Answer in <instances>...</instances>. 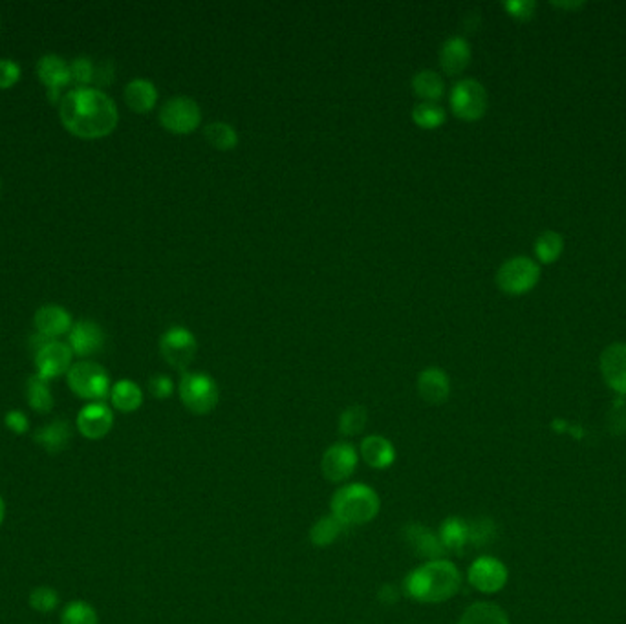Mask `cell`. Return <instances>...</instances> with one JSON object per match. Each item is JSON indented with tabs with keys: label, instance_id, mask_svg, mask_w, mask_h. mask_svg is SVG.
Returning <instances> with one entry per match:
<instances>
[{
	"label": "cell",
	"instance_id": "cell-1",
	"mask_svg": "<svg viewBox=\"0 0 626 624\" xmlns=\"http://www.w3.org/2000/svg\"><path fill=\"white\" fill-rule=\"evenodd\" d=\"M59 115L65 129L83 140L108 136L119 121L114 99L103 90L90 87H78L62 96Z\"/></svg>",
	"mask_w": 626,
	"mask_h": 624
},
{
	"label": "cell",
	"instance_id": "cell-2",
	"mask_svg": "<svg viewBox=\"0 0 626 624\" xmlns=\"http://www.w3.org/2000/svg\"><path fill=\"white\" fill-rule=\"evenodd\" d=\"M462 586L460 570L449 560H430L412 570L405 579V593L418 602H444Z\"/></svg>",
	"mask_w": 626,
	"mask_h": 624
},
{
	"label": "cell",
	"instance_id": "cell-3",
	"mask_svg": "<svg viewBox=\"0 0 626 624\" xmlns=\"http://www.w3.org/2000/svg\"><path fill=\"white\" fill-rule=\"evenodd\" d=\"M380 496L364 483L341 487L332 498V515L345 526H364L378 517Z\"/></svg>",
	"mask_w": 626,
	"mask_h": 624
},
{
	"label": "cell",
	"instance_id": "cell-4",
	"mask_svg": "<svg viewBox=\"0 0 626 624\" xmlns=\"http://www.w3.org/2000/svg\"><path fill=\"white\" fill-rule=\"evenodd\" d=\"M178 390L185 408L197 416L213 412L220 399L216 381L204 372H185L180 380Z\"/></svg>",
	"mask_w": 626,
	"mask_h": 624
},
{
	"label": "cell",
	"instance_id": "cell-5",
	"mask_svg": "<svg viewBox=\"0 0 626 624\" xmlns=\"http://www.w3.org/2000/svg\"><path fill=\"white\" fill-rule=\"evenodd\" d=\"M67 381L70 390L81 399L88 401H103L110 396V378L106 370L92 361H81L72 364L67 373Z\"/></svg>",
	"mask_w": 626,
	"mask_h": 624
},
{
	"label": "cell",
	"instance_id": "cell-6",
	"mask_svg": "<svg viewBox=\"0 0 626 624\" xmlns=\"http://www.w3.org/2000/svg\"><path fill=\"white\" fill-rule=\"evenodd\" d=\"M540 279V266L529 257H513L500 266L496 284L508 295H524L531 291Z\"/></svg>",
	"mask_w": 626,
	"mask_h": 624
},
{
	"label": "cell",
	"instance_id": "cell-7",
	"mask_svg": "<svg viewBox=\"0 0 626 624\" xmlns=\"http://www.w3.org/2000/svg\"><path fill=\"white\" fill-rule=\"evenodd\" d=\"M161 127L172 134H191L202 123V110L193 97L176 96L160 110Z\"/></svg>",
	"mask_w": 626,
	"mask_h": 624
},
{
	"label": "cell",
	"instance_id": "cell-8",
	"mask_svg": "<svg viewBox=\"0 0 626 624\" xmlns=\"http://www.w3.org/2000/svg\"><path fill=\"white\" fill-rule=\"evenodd\" d=\"M451 108L464 121H478L487 112V90L476 79H462L451 90Z\"/></svg>",
	"mask_w": 626,
	"mask_h": 624
},
{
	"label": "cell",
	"instance_id": "cell-9",
	"mask_svg": "<svg viewBox=\"0 0 626 624\" xmlns=\"http://www.w3.org/2000/svg\"><path fill=\"white\" fill-rule=\"evenodd\" d=\"M160 352L170 366L178 370H185L197 357L198 343L191 330H187L183 326H172L161 335Z\"/></svg>",
	"mask_w": 626,
	"mask_h": 624
},
{
	"label": "cell",
	"instance_id": "cell-10",
	"mask_svg": "<svg viewBox=\"0 0 626 624\" xmlns=\"http://www.w3.org/2000/svg\"><path fill=\"white\" fill-rule=\"evenodd\" d=\"M508 568L502 560L483 555L478 556L469 568L467 579L471 586L482 593H498L508 584Z\"/></svg>",
	"mask_w": 626,
	"mask_h": 624
},
{
	"label": "cell",
	"instance_id": "cell-11",
	"mask_svg": "<svg viewBox=\"0 0 626 624\" xmlns=\"http://www.w3.org/2000/svg\"><path fill=\"white\" fill-rule=\"evenodd\" d=\"M37 76L41 83L46 87L48 101L51 105H57L62 99L60 97L62 88H67L72 83L70 62L53 53L42 55L37 62Z\"/></svg>",
	"mask_w": 626,
	"mask_h": 624
},
{
	"label": "cell",
	"instance_id": "cell-12",
	"mask_svg": "<svg viewBox=\"0 0 626 624\" xmlns=\"http://www.w3.org/2000/svg\"><path fill=\"white\" fill-rule=\"evenodd\" d=\"M72 348L60 341H50L42 348H39L33 353L35 366H37V376L42 378L44 381H50L53 378L62 376V373H69L72 368Z\"/></svg>",
	"mask_w": 626,
	"mask_h": 624
},
{
	"label": "cell",
	"instance_id": "cell-13",
	"mask_svg": "<svg viewBox=\"0 0 626 624\" xmlns=\"http://www.w3.org/2000/svg\"><path fill=\"white\" fill-rule=\"evenodd\" d=\"M321 469L327 480L330 482H345L357 469V451L352 444L339 442L328 447L323 454Z\"/></svg>",
	"mask_w": 626,
	"mask_h": 624
},
{
	"label": "cell",
	"instance_id": "cell-14",
	"mask_svg": "<svg viewBox=\"0 0 626 624\" xmlns=\"http://www.w3.org/2000/svg\"><path fill=\"white\" fill-rule=\"evenodd\" d=\"M604 383L619 396H626V343L606 346L599 359Z\"/></svg>",
	"mask_w": 626,
	"mask_h": 624
},
{
	"label": "cell",
	"instance_id": "cell-15",
	"mask_svg": "<svg viewBox=\"0 0 626 624\" xmlns=\"http://www.w3.org/2000/svg\"><path fill=\"white\" fill-rule=\"evenodd\" d=\"M76 425L87 440H101L114 427V412L103 401H94L79 410Z\"/></svg>",
	"mask_w": 626,
	"mask_h": 624
},
{
	"label": "cell",
	"instance_id": "cell-16",
	"mask_svg": "<svg viewBox=\"0 0 626 624\" xmlns=\"http://www.w3.org/2000/svg\"><path fill=\"white\" fill-rule=\"evenodd\" d=\"M33 325H35V332L37 334H41V335H44L46 339H51V341H55V337H59V335L70 334V330L74 326L72 325V316L69 314L65 307L57 306V304L41 306L35 311Z\"/></svg>",
	"mask_w": 626,
	"mask_h": 624
},
{
	"label": "cell",
	"instance_id": "cell-17",
	"mask_svg": "<svg viewBox=\"0 0 626 624\" xmlns=\"http://www.w3.org/2000/svg\"><path fill=\"white\" fill-rule=\"evenodd\" d=\"M403 538L407 546L421 558L430 560H440L446 555V549L434 531L421 524H407L403 528Z\"/></svg>",
	"mask_w": 626,
	"mask_h": 624
},
{
	"label": "cell",
	"instance_id": "cell-18",
	"mask_svg": "<svg viewBox=\"0 0 626 624\" xmlns=\"http://www.w3.org/2000/svg\"><path fill=\"white\" fill-rule=\"evenodd\" d=\"M418 392L428 405H444L451 394L449 376L442 368H425L418 376Z\"/></svg>",
	"mask_w": 626,
	"mask_h": 624
},
{
	"label": "cell",
	"instance_id": "cell-19",
	"mask_svg": "<svg viewBox=\"0 0 626 624\" xmlns=\"http://www.w3.org/2000/svg\"><path fill=\"white\" fill-rule=\"evenodd\" d=\"M69 346L79 357L94 355L105 346V332L94 321H78L69 334Z\"/></svg>",
	"mask_w": 626,
	"mask_h": 624
},
{
	"label": "cell",
	"instance_id": "cell-20",
	"mask_svg": "<svg viewBox=\"0 0 626 624\" xmlns=\"http://www.w3.org/2000/svg\"><path fill=\"white\" fill-rule=\"evenodd\" d=\"M471 57H473V50H471V44L467 42V39L460 37V35L449 37L442 44V50H440L442 70L447 76H458L469 67Z\"/></svg>",
	"mask_w": 626,
	"mask_h": 624
},
{
	"label": "cell",
	"instance_id": "cell-21",
	"mask_svg": "<svg viewBox=\"0 0 626 624\" xmlns=\"http://www.w3.org/2000/svg\"><path fill=\"white\" fill-rule=\"evenodd\" d=\"M361 456L373 469H389L396 462V449L391 440L372 434L361 444Z\"/></svg>",
	"mask_w": 626,
	"mask_h": 624
},
{
	"label": "cell",
	"instance_id": "cell-22",
	"mask_svg": "<svg viewBox=\"0 0 626 624\" xmlns=\"http://www.w3.org/2000/svg\"><path fill=\"white\" fill-rule=\"evenodd\" d=\"M70 438H72V430L67 419H55L44 425L42 428H39L33 436L35 444H39L44 451L51 454L65 451L67 445L70 444Z\"/></svg>",
	"mask_w": 626,
	"mask_h": 624
},
{
	"label": "cell",
	"instance_id": "cell-23",
	"mask_svg": "<svg viewBox=\"0 0 626 624\" xmlns=\"http://www.w3.org/2000/svg\"><path fill=\"white\" fill-rule=\"evenodd\" d=\"M158 101V90L152 81L149 79H133L127 87H124V103L129 105L131 110L138 114H147L156 106Z\"/></svg>",
	"mask_w": 626,
	"mask_h": 624
},
{
	"label": "cell",
	"instance_id": "cell-24",
	"mask_svg": "<svg viewBox=\"0 0 626 624\" xmlns=\"http://www.w3.org/2000/svg\"><path fill=\"white\" fill-rule=\"evenodd\" d=\"M437 537H440V542L446 551L460 555L462 549L469 544V524L464 518L449 517L440 526Z\"/></svg>",
	"mask_w": 626,
	"mask_h": 624
},
{
	"label": "cell",
	"instance_id": "cell-25",
	"mask_svg": "<svg viewBox=\"0 0 626 624\" xmlns=\"http://www.w3.org/2000/svg\"><path fill=\"white\" fill-rule=\"evenodd\" d=\"M110 401H112V407L119 412H124V414L134 412L143 403V392L134 381L121 380L112 387Z\"/></svg>",
	"mask_w": 626,
	"mask_h": 624
},
{
	"label": "cell",
	"instance_id": "cell-26",
	"mask_svg": "<svg viewBox=\"0 0 626 624\" xmlns=\"http://www.w3.org/2000/svg\"><path fill=\"white\" fill-rule=\"evenodd\" d=\"M412 92L423 103H436L440 101L446 94V83L440 74L432 70H421L412 78Z\"/></svg>",
	"mask_w": 626,
	"mask_h": 624
},
{
	"label": "cell",
	"instance_id": "cell-27",
	"mask_svg": "<svg viewBox=\"0 0 626 624\" xmlns=\"http://www.w3.org/2000/svg\"><path fill=\"white\" fill-rule=\"evenodd\" d=\"M458 624H510V619L498 604L474 602L464 611Z\"/></svg>",
	"mask_w": 626,
	"mask_h": 624
},
{
	"label": "cell",
	"instance_id": "cell-28",
	"mask_svg": "<svg viewBox=\"0 0 626 624\" xmlns=\"http://www.w3.org/2000/svg\"><path fill=\"white\" fill-rule=\"evenodd\" d=\"M565 252V238L557 231H544L535 240V255L542 264H553Z\"/></svg>",
	"mask_w": 626,
	"mask_h": 624
},
{
	"label": "cell",
	"instance_id": "cell-29",
	"mask_svg": "<svg viewBox=\"0 0 626 624\" xmlns=\"http://www.w3.org/2000/svg\"><path fill=\"white\" fill-rule=\"evenodd\" d=\"M26 399L28 405L39 412V414H48L53 408V396L50 390V381H44L39 378L37 373L32 376L26 383Z\"/></svg>",
	"mask_w": 626,
	"mask_h": 624
},
{
	"label": "cell",
	"instance_id": "cell-30",
	"mask_svg": "<svg viewBox=\"0 0 626 624\" xmlns=\"http://www.w3.org/2000/svg\"><path fill=\"white\" fill-rule=\"evenodd\" d=\"M204 136L207 143L218 151H233L238 145V134L229 123L215 121L209 123L204 129Z\"/></svg>",
	"mask_w": 626,
	"mask_h": 624
},
{
	"label": "cell",
	"instance_id": "cell-31",
	"mask_svg": "<svg viewBox=\"0 0 626 624\" xmlns=\"http://www.w3.org/2000/svg\"><path fill=\"white\" fill-rule=\"evenodd\" d=\"M345 529L346 528L334 515H327L313 524V528L309 529V540L319 547H325L334 544Z\"/></svg>",
	"mask_w": 626,
	"mask_h": 624
},
{
	"label": "cell",
	"instance_id": "cell-32",
	"mask_svg": "<svg viewBox=\"0 0 626 624\" xmlns=\"http://www.w3.org/2000/svg\"><path fill=\"white\" fill-rule=\"evenodd\" d=\"M446 119H447V114H446L444 106L437 105V103H423L421 101L412 108V121L418 124V127L427 129V131L442 127Z\"/></svg>",
	"mask_w": 626,
	"mask_h": 624
},
{
	"label": "cell",
	"instance_id": "cell-33",
	"mask_svg": "<svg viewBox=\"0 0 626 624\" xmlns=\"http://www.w3.org/2000/svg\"><path fill=\"white\" fill-rule=\"evenodd\" d=\"M60 624H99V617L90 602L72 601L62 608Z\"/></svg>",
	"mask_w": 626,
	"mask_h": 624
},
{
	"label": "cell",
	"instance_id": "cell-34",
	"mask_svg": "<svg viewBox=\"0 0 626 624\" xmlns=\"http://www.w3.org/2000/svg\"><path fill=\"white\" fill-rule=\"evenodd\" d=\"M366 421H368L366 408L363 405H352L339 418V432L343 436L361 434L366 427Z\"/></svg>",
	"mask_w": 626,
	"mask_h": 624
},
{
	"label": "cell",
	"instance_id": "cell-35",
	"mask_svg": "<svg viewBox=\"0 0 626 624\" xmlns=\"http://www.w3.org/2000/svg\"><path fill=\"white\" fill-rule=\"evenodd\" d=\"M496 538V526L491 518L480 517L469 522V544L474 547H485L493 544Z\"/></svg>",
	"mask_w": 626,
	"mask_h": 624
},
{
	"label": "cell",
	"instance_id": "cell-36",
	"mask_svg": "<svg viewBox=\"0 0 626 624\" xmlns=\"http://www.w3.org/2000/svg\"><path fill=\"white\" fill-rule=\"evenodd\" d=\"M30 606L35 611L50 613L59 606V595L50 586H39V588L32 590V593H30Z\"/></svg>",
	"mask_w": 626,
	"mask_h": 624
},
{
	"label": "cell",
	"instance_id": "cell-37",
	"mask_svg": "<svg viewBox=\"0 0 626 624\" xmlns=\"http://www.w3.org/2000/svg\"><path fill=\"white\" fill-rule=\"evenodd\" d=\"M70 72H72V81H76L79 87H88L94 83L96 65L90 57L79 55L70 62Z\"/></svg>",
	"mask_w": 626,
	"mask_h": 624
},
{
	"label": "cell",
	"instance_id": "cell-38",
	"mask_svg": "<svg viewBox=\"0 0 626 624\" xmlns=\"http://www.w3.org/2000/svg\"><path fill=\"white\" fill-rule=\"evenodd\" d=\"M21 79L19 62L12 59H0V90L12 88Z\"/></svg>",
	"mask_w": 626,
	"mask_h": 624
},
{
	"label": "cell",
	"instance_id": "cell-39",
	"mask_svg": "<svg viewBox=\"0 0 626 624\" xmlns=\"http://www.w3.org/2000/svg\"><path fill=\"white\" fill-rule=\"evenodd\" d=\"M115 78V67L110 59H105L96 65V72H94V85L97 87V90L112 85Z\"/></svg>",
	"mask_w": 626,
	"mask_h": 624
},
{
	"label": "cell",
	"instance_id": "cell-40",
	"mask_svg": "<svg viewBox=\"0 0 626 624\" xmlns=\"http://www.w3.org/2000/svg\"><path fill=\"white\" fill-rule=\"evenodd\" d=\"M149 390L154 398L158 399H167L172 396L174 392V383L169 376H163V373H158V376H152L149 381Z\"/></svg>",
	"mask_w": 626,
	"mask_h": 624
},
{
	"label": "cell",
	"instance_id": "cell-41",
	"mask_svg": "<svg viewBox=\"0 0 626 624\" xmlns=\"http://www.w3.org/2000/svg\"><path fill=\"white\" fill-rule=\"evenodd\" d=\"M504 8L510 12L511 17L520 21L531 19L535 14V3H531V0H513V3H506Z\"/></svg>",
	"mask_w": 626,
	"mask_h": 624
},
{
	"label": "cell",
	"instance_id": "cell-42",
	"mask_svg": "<svg viewBox=\"0 0 626 624\" xmlns=\"http://www.w3.org/2000/svg\"><path fill=\"white\" fill-rule=\"evenodd\" d=\"M5 423L14 434H24L30 428V419L23 410H10L5 418Z\"/></svg>",
	"mask_w": 626,
	"mask_h": 624
},
{
	"label": "cell",
	"instance_id": "cell-43",
	"mask_svg": "<svg viewBox=\"0 0 626 624\" xmlns=\"http://www.w3.org/2000/svg\"><path fill=\"white\" fill-rule=\"evenodd\" d=\"M398 599H400L398 590H396L392 584H385V586L380 590V601H382L383 604L391 606V604H394Z\"/></svg>",
	"mask_w": 626,
	"mask_h": 624
},
{
	"label": "cell",
	"instance_id": "cell-44",
	"mask_svg": "<svg viewBox=\"0 0 626 624\" xmlns=\"http://www.w3.org/2000/svg\"><path fill=\"white\" fill-rule=\"evenodd\" d=\"M5 517H6V504H5V500H3V496H0V526H3Z\"/></svg>",
	"mask_w": 626,
	"mask_h": 624
},
{
	"label": "cell",
	"instance_id": "cell-45",
	"mask_svg": "<svg viewBox=\"0 0 626 624\" xmlns=\"http://www.w3.org/2000/svg\"><path fill=\"white\" fill-rule=\"evenodd\" d=\"M0 185H3V183H0Z\"/></svg>",
	"mask_w": 626,
	"mask_h": 624
}]
</instances>
